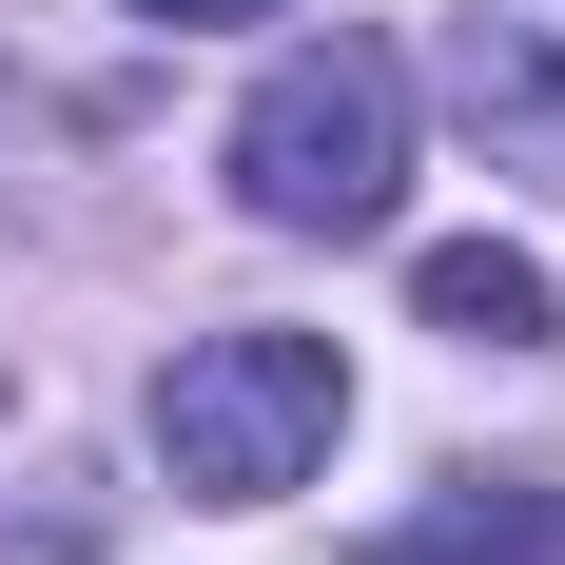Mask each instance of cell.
I'll return each mask as SVG.
<instances>
[{"mask_svg": "<svg viewBox=\"0 0 565 565\" xmlns=\"http://www.w3.org/2000/svg\"><path fill=\"white\" fill-rule=\"evenodd\" d=\"M234 195L274 234H391L409 195V58L391 40H292L274 78H254V117H234Z\"/></svg>", "mask_w": 565, "mask_h": 565, "instance_id": "obj_1", "label": "cell"}, {"mask_svg": "<svg viewBox=\"0 0 565 565\" xmlns=\"http://www.w3.org/2000/svg\"><path fill=\"white\" fill-rule=\"evenodd\" d=\"M351 429V351L332 332H195L157 371V468L195 488V508H274V488H312Z\"/></svg>", "mask_w": 565, "mask_h": 565, "instance_id": "obj_2", "label": "cell"}, {"mask_svg": "<svg viewBox=\"0 0 565 565\" xmlns=\"http://www.w3.org/2000/svg\"><path fill=\"white\" fill-rule=\"evenodd\" d=\"M449 98H468V137L508 175L565 195V0H468L449 20Z\"/></svg>", "mask_w": 565, "mask_h": 565, "instance_id": "obj_3", "label": "cell"}, {"mask_svg": "<svg viewBox=\"0 0 565 565\" xmlns=\"http://www.w3.org/2000/svg\"><path fill=\"white\" fill-rule=\"evenodd\" d=\"M409 312H429L449 351H546V332H565L546 254H508V234H449V254H409Z\"/></svg>", "mask_w": 565, "mask_h": 565, "instance_id": "obj_4", "label": "cell"}, {"mask_svg": "<svg viewBox=\"0 0 565 565\" xmlns=\"http://www.w3.org/2000/svg\"><path fill=\"white\" fill-rule=\"evenodd\" d=\"M371 565H565V488H526V468H488V488H429V508H409Z\"/></svg>", "mask_w": 565, "mask_h": 565, "instance_id": "obj_5", "label": "cell"}, {"mask_svg": "<svg viewBox=\"0 0 565 565\" xmlns=\"http://www.w3.org/2000/svg\"><path fill=\"white\" fill-rule=\"evenodd\" d=\"M137 20H175V40H215V20H274V0H137Z\"/></svg>", "mask_w": 565, "mask_h": 565, "instance_id": "obj_6", "label": "cell"}]
</instances>
